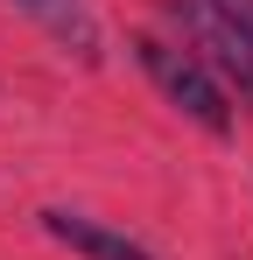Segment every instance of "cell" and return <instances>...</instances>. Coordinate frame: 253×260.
<instances>
[{
  "label": "cell",
  "mask_w": 253,
  "mask_h": 260,
  "mask_svg": "<svg viewBox=\"0 0 253 260\" xmlns=\"http://www.w3.org/2000/svg\"><path fill=\"white\" fill-rule=\"evenodd\" d=\"M134 56H141V71L162 85V99L169 106H183L190 120L204 134H232V106H225V85H218V71H211L197 49H183V43H162V36H141L134 43Z\"/></svg>",
  "instance_id": "1"
},
{
  "label": "cell",
  "mask_w": 253,
  "mask_h": 260,
  "mask_svg": "<svg viewBox=\"0 0 253 260\" xmlns=\"http://www.w3.org/2000/svg\"><path fill=\"white\" fill-rule=\"evenodd\" d=\"M169 14L190 28V43H197V56L218 71V85H232V91H246V99H253V49L225 28V14H218L211 0H169Z\"/></svg>",
  "instance_id": "2"
},
{
  "label": "cell",
  "mask_w": 253,
  "mask_h": 260,
  "mask_svg": "<svg viewBox=\"0 0 253 260\" xmlns=\"http://www.w3.org/2000/svg\"><path fill=\"white\" fill-rule=\"evenodd\" d=\"M42 232L56 239V246H71V253L84 260H162L155 246H141L134 232H120V225H106V218H91V211H42Z\"/></svg>",
  "instance_id": "3"
},
{
  "label": "cell",
  "mask_w": 253,
  "mask_h": 260,
  "mask_svg": "<svg viewBox=\"0 0 253 260\" xmlns=\"http://www.w3.org/2000/svg\"><path fill=\"white\" fill-rule=\"evenodd\" d=\"M7 7H21V14H28V21H42V28H49L64 49H78L84 63H99L106 28H99V14H91L84 0H7Z\"/></svg>",
  "instance_id": "4"
},
{
  "label": "cell",
  "mask_w": 253,
  "mask_h": 260,
  "mask_svg": "<svg viewBox=\"0 0 253 260\" xmlns=\"http://www.w3.org/2000/svg\"><path fill=\"white\" fill-rule=\"evenodd\" d=\"M211 7H218V14H225V28L253 49V0H211Z\"/></svg>",
  "instance_id": "5"
}]
</instances>
